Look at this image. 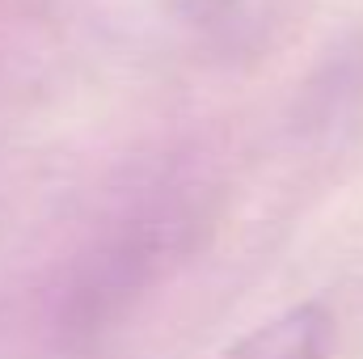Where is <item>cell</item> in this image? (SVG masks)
I'll use <instances>...</instances> for the list:
<instances>
[{
	"mask_svg": "<svg viewBox=\"0 0 363 359\" xmlns=\"http://www.w3.org/2000/svg\"><path fill=\"white\" fill-rule=\"evenodd\" d=\"M330 351H334V317L325 304L304 300L254 326L220 359H330Z\"/></svg>",
	"mask_w": 363,
	"mask_h": 359,
	"instance_id": "1",
	"label": "cell"
}]
</instances>
